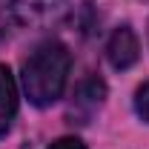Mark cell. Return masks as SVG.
<instances>
[{"label":"cell","instance_id":"7","mask_svg":"<svg viewBox=\"0 0 149 149\" xmlns=\"http://www.w3.org/2000/svg\"><path fill=\"white\" fill-rule=\"evenodd\" d=\"M49 149H86V146H83L80 138H57Z\"/></svg>","mask_w":149,"mask_h":149},{"label":"cell","instance_id":"3","mask_svg":"<svg viewBox=\"0 0 149 149\" xmlns=\"http://www.w3.org/2000/svg\"><path fill=\"white\" fill-rule=\"evenodd\" d=\"M138 55H141V43H138V35L132 32V26H118L106 43L109 63L115 69H129L138 63Z\"/></svg>","mask_w":149,"mask_h":149},{"label":"cell","instance_id":"6","mask_svg":"<svg viewBox=\"0 0 149 149\" xmlns=\"http://www.w3.org/2000/svg\"><path fill=\"white\" fill-rule=\"evenodd\" d=\"M135 112H138V118L143 123H149V80L141 83L138 92H135Z\"/></svg>","mask_w":149,"mask_h":149},{"label":"cell","instance_id":"4","mask_svg":"<svg viewBox=\"0 0 149 149\" xmlns=\"http://www.w3.org/2000/svg\"><path fill=\"white\" fill-rule=\"evenodd\" d=\"M103 97H106V83H103L97 74L86 77V80L77 86V92H74L72 118H77V123H86L95 112L103 106Z\"/></svg>","mask_w":149,"mask_h":149},{"label":"cell","instance_id":"1","mask_svg":"<svg viewBox=\"0 0 149 149\" xmlns=\"http://www.w3.org/2000/svg\"><path fill=\"white\" fill-rule=\"evenodd\" d=\"M72 69V55L60 40H46L40 43L32 55L23 60V92L29 103L35 106H52L63 97L66 80Z\"/></svg>","mask_w":149,"mask_h":149},{"label":"cell","instance_id":"2","mask_svg":"<svg viewBox=\"0 0 149 149\" xmlns=\"http://www.w3.org/2000/svg\"><path fill=\"white\" fill-rule=\"evenodd\" d=\"M69 17V0H15V23L29 29H52Z\"/></svg>","mask_w":149,"mask_h":149},{"label":"cell","instance_id":"5","mask_svg":"<svg viewBox=\"0 0 149 149\" xmlns=\"http://www.w3.org/2000/svg\"><path fill=\"white\" fill-rule=\"evenodd\" d=\"M17 115V83L9 66L0 63V135H6Z\"/></svg>","mask_w":149,"mask_h":149}]
</instances>
